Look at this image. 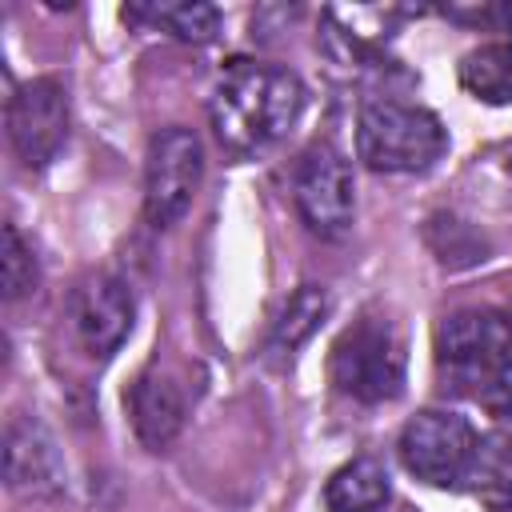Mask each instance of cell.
I'll use <instances>...</instances> for the list:
<instances>
[{
	"mask_svg": "<svg viewBox=\"0 0 512 512\" xmlns=\"http://www.w3.org/2000/svg\"><path fill=\"white\" fill-rule=\"evenodd\" d=\"M460 488L480 500L488 512H508L512 508V432H484L476 436L468 472Z\"/></svg>",
	"mask_w": 512,
	"mask_h": 512,
	"instance_id": "7c38bea8",
	"label": "cell"
},
{
	"mask_svg": "<svg viewBox=\"0 0 512 512\" xmlns=\"http://www.w3.org/2000/svg\"><path fill=\"white\" fill-rule=\"evenodd\" d=\"M128 20H152L168 36L184 44H208L220 32V12L212 4H148V8H124Z\"/></svg>",
	"mask_w": 512,
	"mask_h": 512,
	"instance_id": "2e32d148",
	"label": "cell"
},
{
	"mask_svg": "<svg viewBox=\"0 0 512 512\" xmlns=\"http://www.w3.org/2000/svg\"><path fill=\"white\" fill-rule=\"evenodd\" d=\"M472 448H476L472 424L448 408L416 412L396 440L400 464L432 488H460L468 460H472Z\"/></svg>",
	"mask_w": 512,
	"mask_h": 512,
	"instance_id": "8992f818",
	"label": "cell"
},
{
	"mask_svg": "<svg viewBox=\"0 0 512 512\" xmlns=\"http://www.w3.org/2000/svg\"><path fill=\"white\" fill-rule=\"evenodd\" d=\"M204 180V144L188 128H160L144 152V216L172 228L196 200Z\"/></svg>",
	"mask_w": 512,
	"mask_h": 512,
	"instance_id": "5b68a950",
	"label": "cell"
},
{
	"mask_svg": "<svg viewBox=\"0 0 512 512\" xmlns=\"http://www.w3.org/2000/svg\"><path fill=\"white\" fill-rule=\"evenodd\" d=\"M300 108L304 84L296 80V72L280 64L236 60L208 100V120L216 140L232 156H256L288 136Z\"/></svg>",
	"mask_w": 512,
	"mask_h": 512,
	"instance_id": "6da1fadb",
	"label": "cell"
},
{
	"mask_svg": "<svg viewBox=\"0 0 512 512\" xmlns=\"http://www.w3.org/2000/svg\"><path fill=\"white\" fill-rule=\"evenodd\" d=\"M132 316H136L132 292L116 276H88L84 284H76L68 300V320H72L76 340L84 344V352L100 360L112 356L128 340Z\"/></svg>",
	"mask_w": 512,
	"mask_h": 512,
	"instance_id": "9c48e42d",
	"label": "cell"
},
{
	"mask_svg": "<svg viewBox=\"0 0 512 512\" xmlns=\"http://www.w3.org/2000/svg\"><path fill=\"white\" fill-rule=\"evenodd\" d=\"M384 504H388V472L372 456L348 460L324 484L328 512H384Z\"/></svg>",
	"mask_w": 512,
	"mask_h": 512,
	"instance_id": "4fadbf2b",
	"label": "cell"
},
{
	"mask_svg": "<svg viewBox=\"0 0 512 512\" xmlns=\"http://www.w3.org/2000/svg\"><path fill=\"white\" fill-rule=\"evenodd\" d=\"M476 400L492 412V416H500V420H512V356L484 380V388L476 392Z\"/></svg>",
	"mask_w": 512,
	"mask_h": 512,
	"instance_id": "ac0fdd59",
	"label": "cell"
},
{
	"mask_svg": "<svg viewBox=\"0 0 512 512\" xmlns=\"http://www.w3.org/2000/svg\"><path fill=\"white\" fill-rule=\"evenodd\" d=\"M124 404H128L136 440H140L144 448H152V452L168 448V444L180 436V428H184V412H188L184 392H180V384H176L168 372H160V368L140 372L136 384H132L128 396H124Z\"/></svg>",
	"mask_w": 512,
	"mask_h": 512,
	"instance_id": "8fae6325",
	"label": "cell"
},
{
	"mask_svg": "<svg viewBox=\"0 0 512 512\" xmlns=\"http://www.w3.org/2000/svg\"><path fill=\"white\" fill-rule=\"evenodd\" d=\"M328 316V292L320 288V284H300L288 300H284V308H280V316H276V324H272V352H296L316 328H320V320Z\"/></svg>",
	"mask_w": 512,
	"mask_h": 512,
	"instance_id": "9a60e30c",
	"label": "cell"
},
{
	"mask_svg": "<svg viewBox=\"0 0 512 512\" xmlns=\"http://www.w3.org/2000/svg\"><path fill=\"white\" fill-rule=\"evenodd\" d=\"M404 368H408L404 340L384 316L352 320L332 344V360H328L332 384L360 404L396 400L404 392Z\"/></svg>",
	"mask_w": 512,
	"mask_h": 512,
	"instance_id": "3957f363",
	"label": "cell"
},
{
	"mask_svg": "<svg viewBox=\"0 0 512 512\" xmlns=\"http://www.w3.org/2000/svg\"><path fill=\"white\" fill-rule=\"evenodd\" d=\"M448 148L436 112L400 100H368L356 120V152L372 172H424Z\"/></svg>",
	"mask_w": 512,
	"mask_h": 512,
	"instance_id": "7a4b0ae2",
	"label": "cell"
},
{
	"mask_svg": "<svg viewBox=\"0 0 512 512\" xmlns=\"http://www.w3.org/2000/svg\"><path fill=\"white\" fill-rule=\"evenodd\" d=\"M8 140L24 168H44L68 140V92L56 76L24 80L8 100Z\"/></svg>",
	"mask_w": 512,
	"mask_h": 512,
	"instance_id": "ba28073f",
	"label": "cell"
},
{
	"mask_svg": "<svg viewBox=\"0 0 512 512\" xmlns=\"http://www.w3.org/2000/svg\"><path fill=\"white\" fill-rule=\"evenodd\" d=\"M292 192H296V208H300L304 224L316 236L336 240L352 228V212H356L352 168L336 144H312L300 156L296 176H292Z\"/></svg>",
	"mask_w": 512,
	"mask_h": 512,
	"instance_id": "52a82bcc",
	"label": "cell"
},
{
	"mask_svg": "<svg viewBox=\"0 0 512 512\" xmlns=\"http://www.w3.org/2000/svg\"><path fill=\"white\" fill-rule=\"evenodd\" d=\"M4 480L16 496L48 500L64 492L68 468L56 448V436L36 416H16L4 432Z\"/></svg>",
	"mask_w": 512,
	"mask_h": 512,
	"instance_id": "30bf717a",
	"label": "cell"
},
{
	"mask_svg": "<svg viewBox=\"0 0 512 512\" xmlns=\"http://www.w3.org/2000/svg\"><path fill=\"white\" fill-rule=\"evenodd\" d=\"M0 280H4V300H20L24 292L36 288L40 268L32 256V244L20 236L16 224H4V252H0Z\"/></svg>",
	"mask_w": 512,
	"mask_h": 512,
	"instance_id": "e0dca14e",
	"label": "cell"
},
{
	"mask_svg": "<svg viewBox=\"0 0 512 512\" xmlns=\"http://www.w3.org/2000/svg\"><path fill=\"white\" fill-rule=\"evenodd\" d=\"M460 88L484 104H512V44H480L460 60Z\"/></svg>",
	"mask_w": 512,
	"mask_h": 512,
	"instance_id": "5bb4252c",
	"label": "cell"
},
{
	"mask_svg": "<svg viewBox=\"0 0 512 512\" xmlns=\"http://www.w3.org/2000/svg\"><path fill=\"white\" fill-rule=\"evenodd\" d=\"M512 356V320L496 308H460L436 328V368L444 388L480 392L484 380Z\"/></svg>",
	"mask_w": 512,
	"mask_h": 512,
	"instance_id": "277c9868",
	"label": "cell"
}]
</instances>
